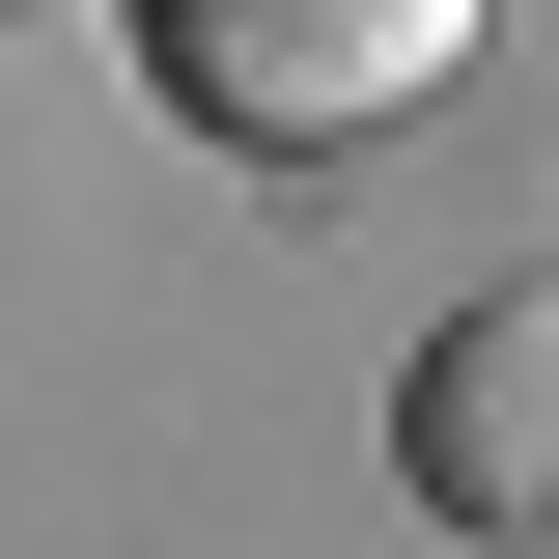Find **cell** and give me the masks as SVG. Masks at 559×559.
Segmentation results:
<instances>
[{
    "mask_svg": "<svg viewBox=\"0 0 559 559\" xmlns=\"http://www.w3.org/2000/svg\"><path fill=\"white\" fill-rule=\"evenodd\" d=\"M476 28L503 0H140V84H168L197 140H252V168H336V140L448 112Z\"/></svg>",
    "mask_w": 559,
    "mask_h": 559,
    "instance_id": "1",
    "label": "cell"
},
{
    "mask_svg": "<svg viewBox=\"0 0 559 559\" xmlns=\"http://www.w3.org/2000/svg\"><path fill=\"white\" fill-rule=\"evenodd\" d=\"M392 448H419V503H448V532H559V280H503V308H448V336H419Z\"/></svg>",
    "mask_w": 559,
    "mask_h": 559,
    "instance_id": "2",
    "label": "cell"
}]
</instances>
